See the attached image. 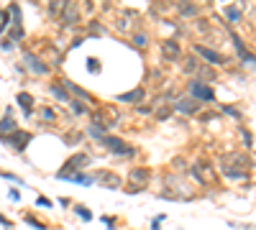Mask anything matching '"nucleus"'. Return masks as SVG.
I'll return each mask as SVG.
<instances>
[{"label": "nucleus", "mask_w": 256, "mask_h": 230, "mask_svg": "<svg viewBox=\"0 0 256 230\" xmlns=\"http://www.w3.org/2000/svg\"><path fill=\"white\" fill-rule=\"evenodd\" d=\"M98 143H100V146H102V149L108 151V154H113V156L134 159V156L138 154V149H136V146H131L128 141H123L120 136H110V133H108V136H102Z\"/></svg>", "instance_id": "nucleus-1"}, {"label": "nucleus", "mask_w": 256, "mask_h": 230, "mask_svg": "<svg viewBox=\"0 0 256 230\" xmlns=\"http://www.w3.org/2000/svg\"><path fill=\"white\" fill-rule=\"evenodd\" d=\"M90 161H92V156L88 154V151H77V154H72L67 161L62 164V169L54 174L56 179H67V177H72V174H80V172H84V166H90Z\"/></svg>", "instance_id": "nucleus-2"}, {"label": "nucleus", "mask_w": 256, "mask_h": 230, "mask_svg": "<svg viewBox=\"0 0 256 230\" xmlns=\"http://www.w3.org/2000/svg\"><path fill=\"white\" fill-rule=\"evenodd\" d=\"M187 97L205 105V102H216V90H212V85H202L198 79H187Z\"/></svg>", "instance_id": "nucleus-3"}, {"label": "nucleus", "mask_w": 256, "mask_h": 230, "mask_svg": "<svg viewBox=\"0 0 256 230\" xmlns=\"http://www.w3.org/2000/svg\"><path fill=\"white\" fill-rule=\"evenodd\" d=\"M34 141V133L31 131H16V133H8V136H0V143L3 146H10L16 154H24L28 149V143Z\"/></svg>", "instance_id": "nucleus-4"}, {"label": "nucleus", "mask_w": 256, "mask_h": 230, "mask_svg": "<svg viewBox=\"0 0 256 230\" xmlns=\"http://www.w3.org/2000/svg\"><path fill=\"white\" fill-rule=\"evenodd\" d=\"M192 54H195V56H200V59L205 61V64H208V67H212V69L226 64V56H223L218 49L205 46V44H192Z\"/></svg>", "instance_id": "nucleus-5"}, {"label": "nucleus", "mask_w": 256, "mask_h": 230, "mask_svg": "<svg viewBox=\"0 0 256 230\" xmlns=\"http://www.w3.org/2000/svg\"><path fill=\"white\" fill-rule=\"evenodd\" d=\"M238 166V172H251V156L248 154H238V151H230V154H223L220 156V169H236Z\"/></svg>", "instance_id": "nucleus-6"}, {"label": "nucleus", "mask_w": 256, "mask_h": 230, "mask_svg": "<svg viewBox=\"0 0 256 230\" xmlns=\"http://www.w3.org/2000/svg\"><path fill=\"white\" fill-rule=\"evenodd\" d=\"M20 56H24V64H28V69L34 72V74H41V77H46L49 72H52V67L46 64L44 59H41L36 51H31V49H20Z\"/></svg>", "instance_id": "nucleus-7"}, {"label": "nucleus", "mask_w": 256, "mask_h": 230, "mask_svg": "<svg viewBox=\"0 0 256 230\" xmlns=\"http://www.w3.org/2000/svg\"><path fill=\"white\" fill-rule=\"evenodd\" d=\"M80 18H82V13H80L77 3H64V8H62L56 20H59L62 28H74V23H80Z\"/></svg>", "instance_id": "nucleus-8"}, {"label": "nucleus", "mask_w": 256, "mask_h": 230, "mask_svg": "<svg viewBox=\"0 0 256 230\" xmlns=\"http://www.w3.org/2000/svg\"><path fill=\"white\" fill-rule=\"evenodd\" d=\"M172 110L180 113V115H198V113L202 110V105H200L198 100H192V97L182 95V97H177V100L172 102Z\"/></svg>", "instance_id": "nucleus-9"}, {"label": "nucleus", "mask_w": 256, "mask_h": 230, "mask_svg": "<svg viewBox=\"0 0 256 230\" xmlns=\"http://www.w3.org/2000/svg\"><path fill=\"white\" fill-rule=\"evenodd\" d=\"M162 56L166 61H180L182 59V44L177 38H164L162 41Z\"/></svg>", "instance_id": "nucleus-10"}, {"label": "nucleus", "mask_w": 256, "mask_h": 230, "mask_svg": "<svg viewBox=\"0 0 256 230\" xmlns=\"http://www.w3.org/2000/svg\"><path fill=\"white\" fill-rule=\"evenodd\" d=\"M108 128H110V123L105 120V118H100V113H95L92 115V123L88 125V131H84V133L92 136L95 141H100L102 136H108Z\"/></svg>", "instance_id": "nucleus-11"}, {"label": "nucleus", "mask_w": 256, "mask_h": 230, "mask_svg": "<svg viewBox=\"0 0 256 230\" xmlns=\"http://www.w3.org/2000/svg\"><path fill=\"white\" fill-rule=\"evenodd\" d=\"M144 97H146V87H136L131 92H120L116 97V102H123V105H141Z\"/></svg>", "instance_id": "nucleus-12"}, {"label": "nucleus", "mask_w": 256, "mask_h": 230, "mask_svg": "<svg viewBox=\"0 0 256 230\" xmlns=\"http://www.w3.org/2000/svg\"><path fill=\"white\" fill-rule=\"evenodd\" d=\"M16 102H18V108L24 110V115H26V118H31V115H34L36 97H34L31 92H18V95H16Z\"/></svg>", "instance_id": "nucleus-13"}, {"label": "nucleus", "mask_w": 256, "mask_h": 230, "mask_svg": "<svg viewBox=\"0 0 256 230\" xmlns=\"http://www.w3.org/2000/svg\"><path fill=\"white\" fill-rule=\"evenodd\" d=\"M92 179H95V182H102L105 187H108V190H120V187H123L120 177H118V174H113V172H98Z\"/></svg>", "instance_id": "nucleus-14"}, {"label": "nucleus", "mask_w": 256, "mask_h": 230, "mask_svg": "<svg viewBox=\"0 0 256 230\" xmlns=\"http://www.w3.org/2000/svg\"><path fill=\"white\" fill-rule=\"evenodd\" d=\"M18 131V123L13 118V108H6V115L0 118V136H8V133H16Z\"/></svg>", "instance_id": "nucleus-15"}, {"label": "nucleus", "mask_w": 256, "mask_h": 230, "mask_svg": "<svg viewBox=\"0 0 256 230\" xmlns=\"http://www.w3.org/2000/svg\"><path fill=\"white\" fill-rule=\"evenodd\" d=\"M148 177H152L148 166H134V169L128 172V182H131V184H138V187H144V184L148 182Z\"/></svg>", "instance_id": "nucleus-16"}, {"label": "nucleus", "mask_w": 256, "mask_h": 230, "mask_svg": "<svg viewBox=\"0 0 256 230\" xmlns=\"http://www.w3.org/2000/svg\"><path fill=\"white\" fill-rule=\"evenodd\" d=\"M192 79L202 82V85H212V82L218 79V72L212 69V67H208V64H200V67H198V72H195V77H192Z\"/></svg>", "instance_id": "nucleus-17"}, {"label": "nucleus", "mask_w": 256, "mask_h": 230, "mask_svg": "<svg viewBox=\"0 0 256 230\" xmlns=\"http://www.w3.org/2000/svg\"><path fill=\"white\" fill-rule=\"evenodd\" d=\"M202 64V61L195 56V54H184V59H182V72L192 79V77H195V72H198V67Z\"/></svg>", "instance_id": "nucleus-18"}, {"label": "nucleus", "mask_w": 256, "mask_h": 230, "mask_svg": "<svg viewBox=\"0 0 256 230\" xmlns=\"http://www.w3.org/2000/svg\"><path fill=\"white\" fill-rule=\"evenodd\" d=\"M49 92L59 100V102H70L72 97H70V92H67V87H64V82L62 79H54L52 85H49Z\"/></svg>", "instance_id": "nucleus-19"}, {"label": "nucleus", "mask_w": 256, "mask_h": 230, "mask_svg": "<svg viewBox=\"0 0 256 230\" xmlns=\"http://www.w3.org/2000/svg\"><path fill=\"white\" fill-rule=\"evenodd\" d=\"M177 10H180L182 18H195V15H200V5H195V3H177Z\"/></svg>", "instance_id": "nucleus-20"}, {"label": "nucleus", "mask_w": 256, "mask_h": 230, "mask_svg": "<svg viewBox=\"0 0 256 230\" xmlns=\"http://www.w3.org/2000/svg\"><path fill=\"white\" fill-rule=\"evenodd\" d=\"M223 15L230 20V23H241V20H244V10L236 8V5H226L223 8Z\"/></svg>", "instance_id": "nucleus-21"}, {"label": "nucleus", "mask_w": 256, "mask_h": 230, "mask_svg": "<svg viewBox=\"0 0 256 230\" xmlns=\"http://www.w3.org/2000/svg\"><path fill=\"white\" fill-rule=\"evenodd\" d=\"M67 182H74V184H82V187H95V179H92V174H84V172L67 177Z\"/></svg>", "instance_id": "nucleus-22"}, {"label": "nucleus", "mask_w": 256, "mask_h": 230, "mask_svg": "<svg viewBox=\"0 0 256 230\" xmlns=\"http://www.w3.org/2000/svg\"><path fill=\"white\" fill-rule=\"evenodd\" d=\"M67 105H72V113H74V115H90V113H92L90 105H84V102H80V100H74V97L67 102Z\"/></svg>", "instance_id": "nucleus-23"}, {"label": "nucleus", "mask_w": 256, "mask_h": 230, "mask_svg": "<svg viewBox=\"0 0 256 230\" xmlns=\"http://www.w3.org/2000/svg\"><path fill=\"white\" fill-rule=\"evenodd\" d=\"M26 38V31H24V26H13L10 28V36H8V41L16 46V44H20V41Z\"/></svg>", "instance_id": "nucleus-24"}, {"label": "nucleus", "mask_w": 256, "mask_h": 230, "mask_svg": "<svg viewBox=\"0 0 256 230\" xmlns=\"http://www.w3.org/2000/svg\"><path fill=\"white\" fill-rule=\"evenodd\" d=\"M6 10L13 15V23H10V26H20V20H24V13H20V5H18V3H10Z\"/></svg>", "instance_id": "nucleus-25"}, {"label": "nucleus", "mask_w": 256, "mask_h": 230, "mask_svg": "<svg viewBox=\"0 0 256 230\" xmlns=\"http://www.w3.org/2000/svg\"><path fill=\"white\" fill-rule=\"evenodd\" d=\"M131 41H134V46H136V49H146V46H148V36H146L144 31H136Z\"/></svg>", "instance_id": "nucleus-26"}, {"label": "nucleus", "mask_w": 256, "mask_h": 230, "mask_svg": "<svg viewBox=\"0 0 256 230\" xmlns=\"http://www.w3.org/2000/svg\"><path fill=\"white\" fill-rule=\"evenodd\" d=\"M238 131H241V138H244V146H246V151L251 154V149H254V136H251V131L246 128V125H241Z\"/></svg>", "instance_id": "nucleus-27"}, {"label": "nucleus", "mask_w": 256, "mask_h": 230, "mask_svg": "<svg viewBox=\"0 0 256 230\" xmlns=\"http://www.w3.org/2000/svg\"><path fill=\"white\" fill-rule=\"evenodd\" d=\"M220 174L226 179H248V172H238V169H220Z\"/></svg>", "instance_id": "nucleus-28"}, {"label": "nucleus", "mask_w": 256, "mask_h": 230, "mask_svg": "<svg viewBox=\"0 0 256 230\" xmlns=\"http://www.w3.org/2000/svg\"><path fill=\"white\" fill-rule=\"evenodd\" d=\"M154 113H156V120H166V118H172V105L169 102H164V108H154Z\"/></svg>", "instance_id": "nucleus-29"}, {"label": "nucleus", "mask_w": 256, "mask_h": 230, "mask_svg": "<svg viewBox=\"0 0 256 230\" xmlns=\"http://www.w3.org/2000/svg\"><path fill=\"white\" fill-rule=\"evenodd\" d=\"M74 215H77L80 220H84V223H90V220H92V213H90L84 205H74Z\"/></svg>", "instance_id": "nucleus-30"}, {"label": "nucleus", "mask_w": 256, "mask_h": 230, "mask_svg": "<svg viewBox=\"0 0 256 230\" xmlns=\"http://www.w3.org/2000/svg\"><path fill=\"white\" fill-rule=\"evenodd\" d=\"M88 33L90 36H102L105 33V26L100 23V20H90V23H88Z\"/></svg>", "instance_id": "nucleus-31"}, {"label": "nucleus", "mask_w": 256, "mask_h": 230, "mask_svg": "<svg viewBox=\"0 0 256 230\" xmlns=\"http://www.w3.org/2000/svg\"><path fill=\"white\" fill-rule=\"evenodd\" d=\"M38 118L46 120V123H54V120H56V113H54L52 108H44V105H41V108H38Z\"/></svg>", "instance_id": "nucleus-32"}, {"label": "nucleus", "mask_w": 256, "mask_h": 230, "mask_svg": "<svg viewBox=\"0 0 256 230\" xmlns=\"http://www.w3.org/2000/svg\"><path fill=\"white\" fill-rule=\"evenodd\" d=\"M220 113H223V115H230V118H236V120L244 118V113H241L238 108H233V105H220Z\"/></svg>", "instance_id": "nucleus-33"}, {"label": "nucleus", "mask_w": 256, "mask_h": 230, "mask_svg": "<svg viewBox=\"0 0 256 230\" xmlns=\"http://www.w3.org/2000/svg\"><path fill=\"white\" fill-rule=\"evenodd\" d=\"M24 223L34 225L36 230H49V225H46V223H41V220H38V218H34V215H24Z\"/></svg>", "instance_id": "nucleus-34"}, {"label": "nucleus", "mask_w": 256, "mask_h": 230, "mask_svg": "<svg viewBox=\"0 0 256 230\" xmlns=\"http://www.w3.org/2000/svg\"><path fill=\"white\" fill-rule=\"evenodd\" d=\"M62 8H64V3H59V0H52V3H49V15L52 18H59V13H62Z\"/></svg>", "instance_id": "nucleus-35"}, {"label": "nucleus", "mask_w": 256, "mask_h": 230, "mask_svg": "<svg viewBox=\"0 0 256 230\" xmlns=\"http://www.w3.org/2000/svg\"><path fill=\"white\" fill-rule=\"evenodd\" d=\"M0 179H8V182H13V184H20V187H26V182L20 179L18 174H10V172H0Z\"/></svg>", "instance_id": "nucleus-36"}, {"label": "nucleus", "mask_w": 256, "mask_h": 230, "mask_svg": "<svg viewBox=\"0 0 256 230\" xmlns=\"http://www.w3.org/2000/svg\"><path fill=\"white\" fill-rule=\"evenodd\" d=\"M36 207H44V210H52L54 202H52L49 197H44V195H38V197H36Z\"/></svg>", "instance_id": "nucleus-37"}, {"label": "nucleus", "mask_w": 256, "mask_h": 230, "mask_svg": "<svg viewBox=\"0 0 256 230\" xmlns=\"http://www.w3.org/2000/svg\"><path fill=\"white\" fill-rule=\"evenodd\" d=\"M88 72H90V74H98V72H100V61H98L95 56H88Z\"/></svg>", "instance_id": "nucleus-38"}, {"label": "nucleus", "mask_w": 256, "mask_h": 230, "mask_svg": "<svg viewBox=\"0 0 256 230\" xmlns=\"http://www.w3.org/2000/svg\"><path fill=\"white\" fill-rule=\"evenodd\" d=\"M120 190H123V192H128V195H141V192H144V187H138V184H131V182H128V187H120Z\"/></svg>", "instance_id": "nucleus-39"}, {"label": "nucleus", "mask_w": 256, "mask_h": 230, "mask_svg": "<svg viewBox=\"0 0 256 230\" xmlns=\"http://www.w3.org/2000/svg\"><path fill=\"white\" fill-rule=\"evenodd\" d=\"M136 113L138 115H152L154 113V105H144V102H141V105H136Z\"/></svg>", "instance_id": "nucleus-40"}, {"label": "nucleus", "mask_w": 256, "mask_h": 230, "mask_svg": "<svg viewBox=\"0 0 256 230\" xmlns=\"http://www.w3.org/2000/svg\"><path fill=\"white\" fill-rule=\"evenodd\" d=\"M166 220V215H156L154 220H152V230H162V223Z\"/></svg>", "instance_id": "nucleus-41"}, {"label": "nucleus", "mask_w": 256, "mask_h": 230, "mask_svg": "<svg viewBox=\"0 0 256 230\" xmlns=\"http://www.w3.org/2000/svg\"><path fill=\"white\" fill-rule=\"evenodd\" d=\"M8 200L10 202H20V192L16 190V187H10V190H8Z\"/></svg>", "instance_id": "nucleus-42"}, {"label": "nucleus", "mask_w": 256, "mask_h": 230, "mask_svg": "<svg viewBox=\"0 0 256 230\" xmlns=\"http://www.w3.org/2000/svg\"><path fill=\"white\" fill-rule=\"evenodd\" d=\"M102 223L108 225V230H116V218L113 215H102Z\"/></svg>", "instance_id": "nucleus-43"}, {"label": "nucleus", "mask_w": 256, "mask_h": 230, "mask_svg": "<svg viewBox=\"0 0 256 230\" xmlns=\"http://www.w3.org/2000/svg\"><path fill=\"white\" fill-rule=\"evenodd\" d=\"M82 138H84L82 133H72V136H67V138H64V141H67L70 146H74V143H77V141H82Z\"/></svg>", "instance_id": "nucleus-44"}, {"label": "nucleus", "mask_w": 256, "mask_h": 230, "mask_svg": "<svg viewBox=\"0 0 256 230\" xmlns=\"http://www.w3.org/2000/svg\"><path fill=\"white\" fill-rule=\"evenodd\" d=\"M0 225H3L6 230H13V223H10V220H8V218L3 215V213H0Z\"/></svg>", "instance_id": "nucleus-45"}, {"label": "nucleus", "mask_w": 256, "mask_h": 230, "mask_svg": "<svg viewBox=\"0 0 256 230\" xmlns=\"http://www.w3.org/2000/svg\"><path fill=\"white\" fill-rule=\"evenodd\" d=\"M0 46H3V51H10V49H13V44H10L8 38H3V44H0Z\"/></svg>", "instance_id": "nucleus-46"}, {"label": "nucleus", "mask_w": 256, "mask_h": 230, "mask_svg": "<svg viewBox=\"0 0 256 230\" xmlns=\"http://www.w3.org/2000/svg\"><path fill=\"white\" fill-rule=\"evenodd\" d=\"M59 205L67 207V205H72V200H70V197H59Z\"/></svg>", "instance_id": "nucleus-47"}]
</instances>
